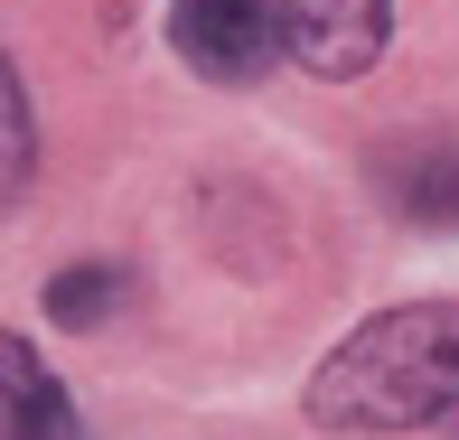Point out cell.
<instances>
[{
	"instance_id": "1",
	"label": "cell",
	"mask_w": 459,
	"mask_h": 440,
	"mask_svg": "<svg viewBox=\"0 0 459 440\" xmlns=\"http://www.w3.org/2000/svg\"><path fill=\"white\" fill-rule=\"evenodd\" d=\"M309 422L357 440H459V300H403L347 328L309 375Z\"/></svg>"
},
{
	"instance_id": "5",
	"label": "cell",
	"mask_w": 459,
	"mask_h": 440,
	"mask_svg": "<svg viewBox=\"0 0 459 440\" xmlns=\"http://www.w3.org/2000/svg\"><path fill=\"white\" fill-rule=\"evenodd\" d=\"M394 206L422 225H459V151H422L412 169H394Z\"/></svg>"
},
{
	"instance_id": "6",
	"label": "cell",
	"mask_w": 459,
	"mask_h": 440,
	"mask_svg": "<svg viewBox=\"0 0 459 440\" xmlns=\"http://www.w3.org/2000/svg\"><path fill=\"white\" fill-rule=\"evenodd\" d=\"M29 160H38V132H29V94H19V66L0 56V206L29 187Z\"/></svg>"
},
{
	"instance_id": "2",
	"label": "cell",
	"mask_w": 459,
	"mask_h": 440,
	"mask_svg": "<svg viewBox=\"0 0 459 440\" xmlns=\"http://www.w3.org/2000/svg\"><path fill=\"white\" fill-rule=\"evenodd\" d=\"M169 38L178 56L197 75H216V85H254L263 66H273V0H178L169 10Z\"/></svg>"
},
{
	"instance_id": "4",
	"label": "cell",
	"mask_w": 459,
	"mask_h": 440,
	"mask_svg": "<svg viewBox=\"0 0 459 440\" xmlns=\"http://www.w3.org/2000/svg\"><path fill=\"white\" fill-rule=\"evenodd\" d=\"M0 440H75L66 384L29 356V338H0Z\"/></svg>"
},
{
	"instance_id": "7",
	"label": "cell",
	"mask_w": 459,
	"mask_h": 440,
	"mask_svg": "<svg viewBox=\"0 0 459 440\" xmlns=\"http://www.w3.org/2000/svg\"><path fill=\"white\" fill-rule=\"evenodd\" d=\"M113 290H122L113 272H66V281L48 290V309H56V319H66V328H94V319H103V300H113Z\"/></svg>"
},
{
	"instance_id": "3",
	"label": "cell",
	"mask_w": 459,
	"mask_h": 440,
	"mask_svg": "<svg viewBox=\"0 0 459 440\" xmlns=\"http://www.w3.org/2000/svg\"><path fill=\"white\" fill-rule=\"evenodd\" d=\"M385 0H273V38L309 75H366L385 56Z\"/></svg>"
}]
</instances>
